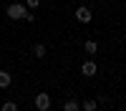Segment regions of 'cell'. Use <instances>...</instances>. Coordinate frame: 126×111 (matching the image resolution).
Instances as JSON below:
<instances>
[{"label":"cell","mask_w":126,"mask_h":111,"mask_svg":"<svg viewBox=\"0 0 126 111\" xmlns=\"http://www.w3.org/2000/svg\"><path fill=\"white\" fill-rule=\"evenodd\" d=\"M5 13H8V18H10V20H23V18H25V13H28V8H25L23 3H10Z\"/></svg>","instance_id":"cell-1"},{"label":"cell","mask_w":126,"mask_h":111,"mask_svg":"<svg viewBox=\"0 0 126 111\" xmlns=\"http://www.w3.org/2000/svg\"><path fill=\"white\" fill-rule=\"evenodd\" d=\"M35 109H38V111H48V109H50V94H48V91L35 94Z\"/></svg>","instance_id":"cell-2"},{"label":"cell","mask_w":126,"mask_h":111,"mask_svg":"<svg viewBox=\"0 0 126 111\" xmlns=\"http://www.w3.org/2000/svg\"><path fill=\"white\" fill-rule=\"evenodd\" d=\"M76 20H78V23H83V25H86V23H91V20H93L91 8H88V5H81V8H76Z\"/></svg>","instance_id":"cell-3"},{"label":"cell","mask_w":126,"mask_h":111,"mask_svg":"<svg viewBox=\"0 0 126 111\" xmlns=\"http://www.w3.org/2000/svg\"><path fill=\"white\" fill-rule=\"evenodd\" d=\"M98 73V66H96V61H83L81 63V76H86V78H91V76H96Z\"/></svg>","instance_id":"cell-4"},{"label":"cell","mask_w":126,"mask_h":111,"mask_svg":"<svg viewBox=\"0 0 126 111\" xmlns=\"http://www.w3.org/2000/svg\"><path fill=\"white\" fill-rule=\"evenodd\" d=\"M10 83H13V76H10V71L0 68V88H8Z\"/></svg>","instance_id":"cell-5"},{"label":"cell","mask_w":126,"mask_h":111,"mask_svg":"<svg viewBox=\"0 0 126 111\" xmlns=\"http://www.w3.org/2000/svg\"><path fill=\"white\" fill-rule=\"evenodd\" d=\"M81 104V111H96L98 109V101L96 98H86V101H78Z\"/></svg>","instance_id":"cell-6"},{"label":"cell","mask_w":126,"mask_h":111,"mask_svg":"<svg viewBox=\"0 0 126 111\" xmlns=\"http://www.w3.org/2000/svg\"><path fill=\"white\" fill-rule=\"evenodd\" d=\"M33 56H35V58H46V56H48L46 43H35V46H33Z\"/></svg>","instance_id":"cell-7"},{"label":"cell","mask_w":126,"mask_h":111,"mask_svg":"<svg viewBox=\"0 0 126 111\" xmlns=\"http://www.w3.org/2000/svg\"><path fill=\"white\" fill-rule=\"evenodd\" d=\"M83 50H86L88 56H93V53H98V43H96V40H86V43H83Z\"/></svg>","instance_id":"cell-8"},{"label":"cell","mask_w":126,"mask_h":111,"mask_svg":"<svg viewBox=\"0 0 126 111\" xmlns=\"http://www.w3.org/2000/svg\"><path fill=\"white\" fill-rule=\"evenodd\" d=\"M63 111H81V104L76 98H68L66 104H63Z\"/></svg>","instance_id":"cell-9"},{"label":"cell","mask_w":126,"mask_h":111,"mask_svg":"<svg viewBox=\"0 0 126 111\" xmlns=\"http://www.w3.org/2000/svg\"><path fill=\"white\" fill-rule=\"evenodd\" d=\"M0 111H18V104L15 101H5V104L0 106Z\"/></svg>","instance_id":"cell-10"},{"label":"cell","mask_w":126,"mask_h":111,"mask_svg":"<svg viewBox=\"0 0 126 111\" xmlns=\"http://www.w3.org/2000/svg\"><path fill=\"white\" fill-rule=\"evenodd\" d=\"M25 8H28V10H35V8H40V0H25Z\"/></svg>","instance_id":"cell-11"},{"label":"cell","mask_w":126,"mask_h":111,"mask_svg":"<svg viewBox=\"0 0 126 111\" xmlns=\"http://www.w3.org/2000/svg\"><path fill=\"white\" fill-rule=\"evenodd\" d=\"M23 20H28V23H35V15H33V10H28V13H25V18Z\"/></svg>","instance_id":"cell-12"},{"label":"cell","mask_w":126,"mask_h":111,"mask_svg":"<svg viewBox=\"0 0 126 111\" xmlns=\"http://www.w3.org/2000/svg\"><path fill=\"white\" fill-rule=\"evenodd\" d=\"M103 111H111V109H103Z\"/></svg>","instance_id":"cell-13"}]
</instances>
